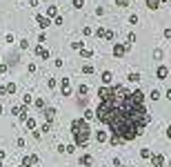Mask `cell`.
I'll list each match as a JSON object with an SVG mask.
<instances>
[{"label":"cell","instance_id":"cell-30","mask_svg":"<svg viewBox=\"0 0 171 167\" xmlns=\"http://www.w3.org/2000/svg\"><path fill=\"white\" fill-rule=\"evenodd\" d=\"M82 45H85L82 40H78V42H71V47H73V49H76V51H80V49H82Z\"/></svg>","mask_w":171,"mask_h":167},{"label":"cell","instance_id":"cell-17","mask_svg":"<svg viewBox=\"0 0 171 167\" xmlns=\"http://www.w3.org/2000/svg\"><path fill=\"white\" fill-rule=\"evenodd\" d=\"M151 156H153V154H151L149 147H142V149H140V158H151Z\"/></svg>","mask_w":171,"mask_h":167},{"label":"cell","instance_id":"cell-45","mask_svg":"<svg viewBox=\"0 0 171 167\" xmlns=\"http://www.w3.org/2000/svg\"><path fill=\"white\" fill-rule=\"evenodd\" d=\"M0 114H3V105H0Z\"/></svg>","mask_w":171,"mask_h":167},{"label":"cell","instance_id":"cell-27","mask_svg":"<svg viewBox=\"0 0 171 167\" xmlns=\"http://www.w3.org/2000/svg\"><path fill=\"white\" fill-rule=\"evenodd\" d=\"M78 94H80V96H87V94H89V87H87V85H80V87H78Z\"/></svg>","mask_w":171,"mask_h":167},{"label":"cell","instance_id":"cell-4","mask_svg":"<svg viewBox=\"0 0 171 167\" xmlns=\"http://www.w3.org/2000/svg\"><path fill=\"white\" fill-rule=\"evenodd\" d=\"M60 91H62V96H71V83H69V78H60Z\"/></svg>","mask_w":171,"mask_h":167},{"label":"cell","instance_id":"cell-2","mask_svg":"<svg viewBox=\"0 0 171 167\" xmlns=\"http://www.w3.org/2000/svg\"><path fill=\"white\" fill-rule=\"evenodd\" d=\"M89 123H85L82 118H73L71 121V136L76 147H87L89 145Z\"/></svg>","mask_w":171,"mask_h":167},{"label":"cell","instance_id":"cell-26","mask_svg":"<svg viewBox=\"0 0 171 167\" xmlns=\"http://www.w3.org/2000/svg\"><path fill=\"white\" fill-rule=\"evenodd\" d=\"M129 80H131V83H138V80H140V74H138V71H131V74H129Z\"/></svg>","mask_w":171,"mask_h":167},{"label":"cell","instance_id":"cell-46","mask_svg":"<svg viewBox=\"0 0 171 167\" xmlns=\"http://www.w3.org/2000/svg\"><path fill=\"white\" fill-rule=\"evenodd\" d=\"M160 3H169V0H160Z\"/></svg>","mask_w":171,"mask_h":167},{"label":"cell","instance_id":"cell-3","mask_svg":"<svg viewBox=\"0 0 171 167\" xmlns=\"http://www.w3.org/2000/svg\"><path fill=\"white\" fill-rule=\"evenodd\" d=\"M38 160H40V158H38L36 154H29V156H24V158H22L20 165H22V167H31V165H38Z\"/></svg>","mask_w":171,"mask_h":167},{"label":"cell","instance_id":"cell-43","mask_svg":"<svg viewBox=\"0 0 171 167\" xmlns=\"http://www.w3.org/2000/svg\"><path fill=\"white\" fill-rule=\"evenodd\" d=\"M167 138H171V125L167 127Z\"/></svg>","mask_w":171,"mask_h":167},{"label":"cell","instance_id":"cell-37","mask_svg":"<svg viewBox=\"0 0 171 167\" xmlns=\"http://www.w3.org/2000/svg\"><path fill=\"white\" fill-rule=\"evenodd\" d=\"M20 49H29V42H27V40H24V38L20 40Z\"/></svg>","mask_w":171,"mask_h":167},{"label":"cell","instance_id":"cell-25","mask_svg":"<svg viewBox=\"0 0 171 167\" xmlns=\"http://www.w3.org/2000/svg\"><path fill=\"white\" fill-rule=\"evenodd\" d=\"M51 125H54V123H44L42 129H40V134H49V132H51Z\"/></svg>","mask_w":171,"mask_h":167},{"label":"cell","instance_id":"cell-24","mask_svg":"<svg viewBox=\"0 0 171 167\" xmlns=\"http://www.w3.org/2000/svg\"><path fill=\"white\" fill-rule=\"evenodd\" d=\"M24 125H27V127H29L31 132L36 129V121H34V118H27V121H24Z\"/></svg>","mask_w":171,"mask_h":167},{"label":"cell","instance_id":"cell-19","mask_svg":"<svg viewBox=\"0 0 171 167\" xmlns=\"http://www.w3.org/2000/svg\"><path fill=\"white\" fill-rule=\"evenodd\" d=\"M80 56H82V58H91V56H93V51H91V49H87V47H82V49H80Z\"/></svg>","mask_w":171,"mask_h":167},{"label":"cell","instance_id":"cell-36","mask_svg":"<svg viewBox=\"0 0 171 167\" xmlns=\"http://www.w3.org/2000/svg\"><path fill=\"white\" fill-rule=\"evenodd\" d=\"M118 7H129V0H116Z\"/></svg>","mask_w":171,"mask_h":167},{"label":"cell","instance_id":"cell-14","mask_svg":"<svg viewBox=\"0 0 171 167\" xmlns=\"http://www.w3.org/2000/svg\"><path fill=\"white\" fill-rule=\"evenodd\" d=\"M96 140H98V143H107V140H109L107 132H102V129H98V132H96Z\"/></svg>","mask_w":171,"mask_h":167},{"label":"cell","instance_id":"cell-8","mask_svg":"<svg viewBox=\"0 0 171 167\" xmlns=\"http://www.w3.org/2000/svg\"><path fill=\"white\" fill-rule=\"evenodd\" d=\"M151 165L153 167H164V156L162 154H153L151 156Z\"/></svg>","mask_w":171,"mask_h":167},{"label":"cell","instance_id":"cell-44","mask_svg":"<svg viewBox=\"0 0 171 167\" xmlns=\"http://www.w3.org/2000/svg\"><path fill=\"white\" fill-rule=\"evenodd\" d=\"M167 100H171V89H167Z\"/></svg>","mask_w":171,"mask_h":167},{"label":"cell","instance_id":"cell-29","mask_svg":"<svg viewBox=\"0 0 171 167\" xmlns=\"http://www.w3.org/2000/svg\"><path fill=\"white\" fill-rule=\"evenodd\" d=\"M105 34H107L105 27H98V29H96V36H98V38H105Z\"/></svg>","mask_w":171,"mask_h":167},{"label":"cell","instance_id":"cell-34","mask_svg":"<svg viewBox=\"0 0 171 167\" xmlns=\"http://www.w3.org/2000/svg\"><path fill=\"white\" fill-rule=\"evenodd\" d=\"M56 85H58V83H56V78H49V83H47V87H49V89H56Z\"/></svg>","mask_w":171,"mask_h":167},{"label":"cell","instance_id":"cell-13","mask_svg":"<svg viewBox=\"0 0 171 167\" xmlns=\"http://www.w3.org/2000/svg\"><path fill=\"white\" fill-rule=\"evenodd\" d=\"M56 16H58V7H56V5H49V7H47V18L51 20V18H56Z\"/></svg>","mask_w":171,"mask_h":167},{"label":"cell","instance_id":"cell-31","mask_svg":"<svg viewBox=\"0 0 171 167\" xmlns=\"http://www.w3.org/2000/svg\"><path fill=\"white\" fill-rule=\"evenodd\" d=\"M5 91H7V94H13V91H16V83H9V85L5 87Z\"/></svg>","mask_w":171,"mask_h":167},{"label":"cell","instance_id":"cell-9","mask_svg":"<svg viewBox=\"0 0 171 167\" xmlns=\"http://www.w3.org/2000/svg\"><path fill=\"white\" fill-rule=\"evenodd\" d=\"M102 85L105 87H111V83H113V74H111V71H102Z\"/></svg>","mask_w":171,"mask_h":167},{"label":"cell","instance_id":"cell-42","mask_svg":"<svg viewBox=\"0 0 171 167\" xmlns=\"http://www.w3.org/2000/svg\"><path fill=\"white\" fill-rule=\"evenodd\" d=\"M38 3H40V0H29V5H31V7H38Z\"/></svg>","mask_w":171,"mask_h":167},{"label":"cell","instance_id":"cell-22","mask_svg":"<svg viewBox=\"0 0 171 167\" xmlns=\"http://www.w3.org/2000/svg\"><path fill=\"white\" fill-rule=\"evenodd\" d=\"M71 5H73V9H82L85 7V0H71Z\"/></svg>","mask_w":171,"mask_h":167},{"label":"cell","instance_id":"cell-38","mask_svg":"<svg viewBox=\"0 0 171 167\" xmlns=\"http://www.w3.org/2000/svg\"><path fill=\"white\" fill-rule=\"evenodd\" d=\"M82 34H85V36H91V34H93V29H91V27H85V29H82Z\"/></svg>","mask_w":171,"mask_h":167},{"label":"cell","instance_id":"cell-23","mask_svg":"<svg viewBox=\"0 0 171 167\" xmlns=\"http://www.w3.org/2000/svg\"><path fill=\"white\" fill-rule=\"evenodd\" d=\"M149 98H151V100H160V91H158V89H151Z\"/></svg>","mask_w":171,"mask_h":167},{"label":"cell","instance_id":"cell-20","mask_svg":"<svg viewBox=\"0 0 171 167\" xmlns=\"http://www.w3.org/2000/svg\"><path fill=\"white\" fill-rule=\"evenodd\" d=\"M133 42H136V34H133V31H129V34H127V47H131Z\"/></svg>","mask_w":171,"mask_h":167},{"label":"cell","instance_id":"cell-5","mask_svg":"<svg viewBox=\"0 0 171 167\" xmlns=\"http://www.w3.org/2000/svg\"><path fill=\"white\" fill-rule=\"evenodd\" d=\"M156 76H158V80H167V76H169V67H167V65H158Z\"/></svg>","mask_w":171,"mask_h":167},{"label":"cell","instance_id":"cell-33","mask_svg":"<svg viewBox=\"0 0 171 167\" xmlns=\"http://www.w3.org/2000/svg\"><path fill=\"white\" fill-rule=\"evenodd\" d=\"M36 107H38V109H44L47 105H44V100H42V98H36Z\"/></svg>","mask_w":171,"mask_h":167},{"label":"cell","instance_id":"cell-41","mask_svg":"<svg viewBox=\"0 0 171 167\" xmlns=\"http://www.w3.org/2000/svg\"><path fill=\"white\" fill-rule=\"evenodd\" d=\"M54 22H56V25L60 27V25H62V16H56V18H54Z\"/></svg>","mask_w":171,"mask_h":167},{"label":"cell","instance_id":"cell-7","mask_svg":"<svg viewBox=\"0 0 171 167\" xmlns=\"http://www.w3.org/2000/svg\"><path fill=\"white\" fill-rule=\"evenodd\" d=\"M78 163H80L82 167H91V165H93V156H91V154H82V156L78 158Z\"/></svg>","mask_w":171,"mask_h":167},{"label":"cell","instance_id":"cell-40","mask_svg":"<svg viewBox=\"0 0 171 167\" xmlns=\"http://www.w3.org/2000/svg\"><path fill=\"white\" fill-rule=\"evenodd\" d=\"M162 36H164V38H167V40H169V38H171V29H169V27H167V29H164V31H162Z\"/></svg>","mask_w":171,"mask_h":167},{"label":"cell","instance_id":"cell-16","mask_svg":"<svg viewBox=\"0 0 171 167\" xmlns=\"http://www.w3.org/2000/svg\"><path fill=\"white\" fill-rule=\"evenodd\" d=\"M93 118H96L93 109H87V111H85V118H82V121H85V123H89V121H93Z\"/></svg>","mask_w":171,"mask_h":167},{"label":"cell","instance_id":"cell-12","mask_svg":"<svg viewBox=\"0 0 171 167\" xmlns=\"http://www.w3.org/2000/svg\"><path fill=\"white\" fill-rule=\"evenodd\" d=\"M36 56H40L42 60H47V58H49V51L44 49L42 45H36Z\"/></svg>","mask_w":171,"mask_h":167},{"label":"cell","instance_id":"cell-15","mask_svg":"<svg viewBox=\"0 0 171 167\" xmlns=\"http://www.w3.org/2000/svg\"><path fill=\"white\" fill-rule=\"evenodd\" d=\"M147 3V7H149L151 11H156V9H160V0H144Z\"/></svg>","mask_w":171,"mask_h":167},{"label":"cell","instance_id":"cell-1","mask_svg":"<svg viewBox=\"0 0 171 167\" xmlns=\"http://www.w3.org/2000/svg\"><path fill=\"white\" fill-rule=\"evenodd\" d=\"M93 114L120 143L136 140L151 121V114L144 107L142 89L129 91L125 85H111L107 98L100 100Z\"/></svg>","mask_w":171,"mask_h":167},{"label":"cell","instance_id":"cell-35","mask_svg":"<svg viewBox=\"0 0 171 167\" xmlns=\"http://www.w3.org/2000/svg\"><path fill=\"white\" fill-rule=\"evenodd\" d=\"M129 25H138V16H136V13L129 16Z\"/></svg>","mask_w":171,"mask_h":167},{"label":"cell","instance_id":"cell-18","mask_svg":"<svg viewBox=\"0 0 171 167\" xmlns=\"http://www.w3.org/2000/svg\"><path fill=\"white\" fill-rule=\"evenodd\" d=\"M31 103H34V96H31V94H24V96H22V105L27 107V105H31Z\"/></svg>","mask_w":171,"mask_h":167},{"label":"cell","instance_id":"cell-28","mask_svg":"<svg viewBox=\"0 0 171 167\" xmlns=\"http://www.w3.org/2000/svg\"><path fill=\"white\" fill-rule=\"evenodd\" d=\"M153 58H156V60L160 62V60L164 58V54H162V49H156V51H153Z\"/></svg>","mask_w":171,"mask_h":167},{"label":"cell","instance_id":"cell-21","mask_svg":"<svg viewBox=\"0 0 171 167\" xmlns=\"http://www.w3.org/2000/svg\"><path fill=\"white\" fill-rule=\"evenodd\" d=\"M93 71H96V69H93V65H82V74H89V76H91Z\"/></svg>","mask_w":171,"mask_h":167},{"label":"cell","instance_id":"cell-10","mask_svg":"<svg viewBox=\"0 0 171 167\" xmlns=\"http://www.w3.org/2000/svg\"><path fill=\"white\" fill-rule=\"evenodd\" d=\"M36 20H38V25H40L42 29H47L49 25H51V20H49L47 16H42V13H38V16H36Z\"/></svg>","mask_w":171,"mask_h":167},{"label":"cell","instance_id":"cell-6","mask_svg":"<svg viewBox=\"0 0 171 167\" xmlns=\"http://www.w3.org/2000/svg\"><path fill=\"white\" fill-rule=\"evenodd\" d=\"M127 49H129L127 45H113V56L116 58H122V56L127 54Z\"/></svg>","mask_w":171,"mask_h":167},{"label":"cell","instance_id":"cell-11","mask_svg":"<svg viewBox=\"0 0 171 167\" xmlns=\"http://www.w3.org/2000/svg\"><path fill=\"white\" fill-rule=\"evenodd\" d=\"M44 118H47V123H54V118H56V109H54V107H44Z\"/></svg>","mask_w":171,"mask_h":167},{"label":"cell","instance_id":"cell-32","mask_svg":"<svg viewBox=\"0 0 171 167\" xmlns=\"http://www.w3.org/2000/svg\"><path fill=\"white\" fill-rule=\"evenodd\" d=\"M73 152H76V145H73V143L65 147V154H73Z\"/></svg>","mask_w":171,"mask_h":167},{"label":"cell","instance_id":"cell-39","mask_svg":"<svg viewBox=\"0 0 171 167\" xmlns=\"http://www.w3.org/2000/svg\"><path fill=\"white\" fill-rule=\"evenodd\" d=\"M105 38H107V40H113V31H111V29H107V34H105Z\"/></svg>","mask_w":171,"mask_h":167}]
</instances>
